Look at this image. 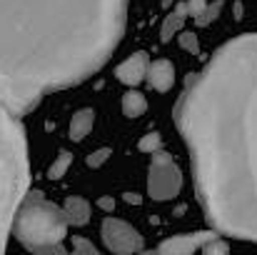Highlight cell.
<instances>
[{
  "label": "cell",
  "mask_w": 257,
  "mask_h": 255,
  "mask_svg": "<svg viewBox=\"0 0 257 255\" xmlns=\"http://www.w3.org/2000/svg\"><path fill=\"white\" fill-rule=\"evenodd\" d=\"M175 123L207 220L257 243V33L225 43L187 78Z\"/></svg>",
  "instance_id": "cell-1"
},
{
  "label": "cell",
  "mask_w": 257,
  "mask_h": 255,
  "mask_svg": "<svg viewBox=\"0 0 257 255\" xmlns=\"http://www.w3.org/2000/svg\"><path fill=\"white\" fill-rule=\"evenodd\" d=\"M127 0H0V103L15 118L95 75L120 45Z\"/></svg>",
  "instance_id": "cell-2"
},
{
  "label": "cell",
  "mask_w": 257,
  "mask_h": 255,
  "mask_svg": "<svg viewBox=\"0 0 257 255\" xmlns=\"http://www.w3.org/2000/svg\"><path fill=\"white\" fill-rule=\"evenodd\" d=\"M28 143L20 120L0 103V253L8 245L15 210L28 193Z\"/></svg>",
  "instance_id": "cell-3"
},
{
  "label": "cell",
  "mask_w": 257,
  "mask_h": 255,
  "mask_svg": "<svg viewBox=\"0 0 257 255\" xmlns=\"http://www.w3.org/2000/svg\"><path fill=\"white\" fill-rule=\"evenodd\" d=\"M18 243L35 253H63V240L68 235V220L63 208L50 203L40 190H28L15 210L13 228Z\"/></svg>",
  "instance_id": "cell-4"
},
{
  "label": "cell",
  "mask_w": 257,
  "mask_h": 255,
  "mask_svg": "<svg viewBox=\"0 0 257 255\" xmlns=\"http://www.w3.org/2000/svg\"><path fill=\"white\" fill-rule=\"evenodd\" d=\"M150 168H148V193L153 200H172L180 195L182 190V170L175 163L170 153H165L163 148L150 153Z\"/></svg>",
  "instance_id": "cell-5"
},
{
  "label": "cell",
  "mask_w": 257,
  "mask_h": 255,
  "mask_svg": "<svg viewBox=\"0 0 257 255\" xmlns=\"http://www.w3.org/2000/svg\"><path fill=\"white\" fill-rule=\"evenodd\" d=\"M100 238H102V243H105L107 250L120 253V255L140 253L145 248L143 235L130 223H125L120 218H105L102 225H100Z\"/></svg>",
  "instance_id": "cell-6"
},
{
  "label": "cell",
  "mask_w": 257,
  "mask_h": 255,
  "mask_svg": "<svg viewBox=\"0 0 257 255\" xmlns=\"http://www.w3.org/2000/svg\"><path fill=\"white\" fill-rule=\"evenodd\" d=\"M217 233L215 230H200V233H182V235H175V238H168L158 245V253H165V255H187V253H195L202 248L205 240L215 238Z\"/></svg>",
  "instance_id": "cell-7"
},
{
  "label": "cell",
  "mask_w": 257,
  "mask_h": 255,
  "mask_svg": "<svg viewBox=\"0 0 257 255\" xmlns=\"http://www.w3.org/2000/svg\"><path fill=\"white\" fill-rule=\"evenodd\" d=\"M148 63H150V60H148V53L138 50V53H133L130 58H125V60L115 68V78H117L122 85L135 88V85H140L143 80H145Z\"/></svg>",
  "instance_id": "cell-8"
},
{
  "label": "cell",
  "mask_w": 257,
  "mask_h": 255,
  "mask_svg": "<svg viewBox=\"0 0 257 255\" xmlns=\"http://www.w3.org/2000/svg\"><path fill=\"white\" fill-rule=\"evenodd\" d=\"M145 80H148V85H150L153 90H158V93H168L172 85H175V65H172L170 60H165V58L148 63Z\"/></svg>",
  "instance_id": "cell-9"
},
{
  "label": "cell",
  "mask_w": 257,
  "mask_h": 255,
  "mask_svg": "<svg viewBox=\"0 0 257 255\" xmlns=\"http://www.w3.org/2000/svg\"><path fill=\"white\" fill-rule=\"evenodd\" d=\"M190 15H187V5L185 3H177L175 8H172L170 13L165 15V20H163V28H160V40L163 43H170L172 38L185 28V20H187Z\"/></svg>",
  "instance_id": "cell-10"
},
{
  "label": "cell",
  "mask_w": 257,
  "mask_h": 255,
  "mask_svg": "<svg viewBox=\"0 0 257 255\" xmlns=\"http://www.w3.org/2000/svg\"><path fill=\"white\" fill-rule=\"evenodd\" d=\"M63 215L68 220V225H87L90 223V203L85 198H78V195H70L65 203H63Z\"/></svg>",
  "instance_id": "cell-11"
},
{
  "label": "cell",
  "mask_w": 257,
  "mask_h": 255,
  "mask_svg": "<svg viewBox=\"0 0 257 255\" xmlns=\"http://www.w3.org/2000/svg\"><path fill=\"white\" fill-rule=\"evenodd\" d=\"M92 125H95V110L92 108H80L70 120V140H75V143L85 140V135L92 130Z\"/></svg>",
  "instance_id": "cell-12"
},
{
  "label": "cell",
  "mask_w": 257,
  "mask_h": 255,
  "mask_svg": "<svg viewBox=\"0 0 257 255\" xmlns=\"http://www.w3.org/2000/svg\"><path fill=\"white\" fill-rule=\"evenodd\" d=\"M145 110H148V100H145V95L130 88V90L122 95V115H125L127 120H135V118L145 115Z\"/></svg>",
  "instance_id": "cell-13"
},
{
  "label": "cell",
  "mask_w": 257,
  "mask_h": 255,
  "mask_svg": "<svg viewBox=\"0 0 257 255\" xmlns=\"http://www.w3.org/2000/svg\"><path fill=\"white\" fill-rule=\"evenodd\" d=\"M70 165H73V153L60 150V153H58V158L53 160V165L48 168V178H50V180H60V178L70 170Z\"/></svg>",
  "instance_id": "cell-14"
},
{
  "label": "cell",
  "mask_w": 257,
  "mask_h": 255,
  "mask_svg": "<svg viewBox=\"0 0 257 255\" xmlns=\"http://www.w3.org/2000/svg\"><path fill=\"white\" fill-rule=\"evenodd\" d=\"M222 8H225V3L222 0H215V3H207L205 5V10L195 18V23L200 25V28H207L210 23H215L217 18H220V13H222Z\"/></svg>",
  "instance_id": "cell-15"
},
{
  "label": "cell",
  "mask_w": 257,
  "mask_h": 255,
  "mask_svg": "<svg viewBox=\"0 0 257 255\" xmlns=\"http://www.w3.org/2000/svg\"><path fill=\"white\" fill-rule=\"evenodd\" d=\"M177 40H180V48L187 50L190 55H197L200 53V40H197V35L192 30H180L177 33Z\"/></svg>",
  "instance_id": "cell-16"
},
{
  "label": "cell",
  "mask_w": 257,
  "mask_h": 255,
  "mask_svg": "<svg viewBox=\"0 0 257 255\" xmlns=\"http://www.w3.org/2000/svg\"><path fill=\"white\" fill-rule=\"evenodd\" d=\"M138 148H140V153H155V150H160L163 148V138H160V133H148V135H143L140 138V143H138Z\"/></svg>",
  "instance_id": "cell-17"
},
{
  "label": "cell",
  "mask_w": 257,
  "mask_h": 255,
  "mask_svg": "<svg viewBox=\"0 0 257 255\" xmlns=\"http://www.w3.org/2000/svg\"><path fill=\"white\" fill-rule=\"evenodd\" d=\"M110 155H112V148H97V150H92L85 158L87 168H100V165H105V163L110 160Z\"/></svg>",
  "instance_id": "cell-18"
},
{
  "label": "cell",
  "mask_w": 257,
  "mask_h": 255,
  "mask_svg": "<svg viewBox=\"0 0 257 255\" xmlns=\"http://www.w3.org/2000/svg\"><path fill=\"white\" fill-rule=\"evenodd\" d=\"M200 250H202L205 255H222V253H227V250H230V245H227L225 240H220V235H215V238L205 240Z\"/></svg>",
  "instance_id": "cell-19"
},
{
  "label": "cell",
  "mask_w": 257,
  "mask_h": 255,
  "mask_svg": "<svg viewBox=\"0 0 257 255\" xmlns=\"http://www.w3.org/2000/svg\"><path fill=\"white\" fill-rule=\"evenodd\" d=\"M73 250H75V253H83V255L97 253V248H95L90 240H85V238H73Z\"/></svg>",
  "instance_id": "cell-20"
},
{
  "label": "cell",
  "mask_w": 257,
  "mask_h": 255,
  "mask_svg": "<svg viewBox=\"0 0 257 255\" xmlns=\"http://www.w3.org/2000/svg\"><path fill=\"white\" fill-rule=\"evenodd\" d=\"M185 5H187V15H190V18L195 20V18H197V15H200V13L205 10V5H207V0H187Z\"/></svg>",
  "instance_id": "cell-21"
},
{
  "label": "cell",
  "mask_w": 257,
  "mask_h": 255,
  "mask_svg": "<svg viewBox=\"0 0 257 255\" xmlns=\"http://www.w3.org/2000/svg\"><path fill=\"white\" fill-rule=\"evenodd\" d=\"M97 208L105 210V213H112V210H115V198H112V195H102V198L97 200Z\"/></svg>",
  "instance_id": "cell-22"
},
{
  "label": "cell",
  "mask_w": 257,
  "mask_h": 255,
  "mask_svg": "<svg viewBox=\"0 0 257 255\" xmlns=\"http://www.w3.org/2000/svg\"><path fill=\"white\" fill-rule=\"evenodd\" d=\"M125 203L127 205H140L143 203V195L140 193H125Z\"/></svg>",
  "instance_id": "cell-23"
},
{
  "label": "cell",
  "mask_w": 257,
  "mask_h": 255,
  "mask_svg": "<svg viewBox=\"0 0 257 255\" xmlns=\"http://www.w3.org/2000/svg\"><path fill=\"white\" fill-rule=\"evenodd\" d=\"M235 18H242V3H235Z\"/></svg>",
  "instance_id": "cell-24"
},
{
  "label": "cell",
  "mask_w": 257,
  "mask_h": 255,
  "mask_svg": "<svg viewBox=\"0 0 257 255\" xmlns=\"http://www.w3.org/2000/svg\"><path fill=\"white\" fill-rule=\"evenodd\" d=\"M172 3H175V0H163V8H165V10H170Z\"/></svg>",
  "instance_id": "cell-25"
}]
</instances>
